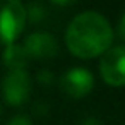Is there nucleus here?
<instances>
[{"instance_id":"nucleus-5","label":"nucleus","mask_w":125,"mask_h":125,"mask_svg":"<svg viewBox=\"0 0 125 125\" xmlns=\"http://www.w3.org/2000/svg\"><path fill=\"white\" fill-rule=\"evenodd\" d=\"M93 84H94L93 74L84 67L69 69L67 72L62 74L60 82H58L62 93L67 94L69 98H74V99L87 96L93 89Z\"/></svg>"},{"instance_id":"nucleus-3","label":"nucleus","mask_w":125,"mask_h":125,"mask_svg":"<svg viewBox=\"0 0 125 125\" xmlns=\"http://www.w3.org/2000/svg\"><path fill=\"white\" fill-rule=\"evenodd\" d=\"M99 74L108 86H125V46H113L101 55Z\"/></svg>"},{"instance_id":"nucleus-4","label":"nucleus","mask_w":125,"mask_h":125,"mask_svg":"<svg viewBox=\"0 0 125 125\" xmlns=\"http://www.w3.org/2000/svg\"><path fill=\"white\" fill-rule=\"evenodd\" d=\"M2 94L12 106H21L29 99L31 77L26 70H9L2 81Z\"/></svg>"},{"instance_id":"nucleus-1","label":"nucleus","mask_w":125,"mask_h":125,"mask_svg":"<svg viewBox=\"0 0 125 125\" xmlns=\"http://www.w3.org/2000/svg\"><path fill=\"white\" fill-rule=\"evenodd\" d=\"M111 24L103 14L96 10L77 14L65 31L67 48L79 58H94L106 53L111 48Z\"/></svg>"},{"instance_id":"nucleus-2","label":"nucleus","mask_w":125,"mask_h":125,"mask_svg":"<svg viewBox=\"0 0 125 125\" xmlns=\"http://www.w3.org/2000/svg\"><path fill=\"white\" fill-rule=\"evenodd\" d=\"M28 21L26 14V5L17 2V0H9V2L2 4L0 9V36H2V43L12 45L16 40L21 36L24 26Z\"/></svg>"},{"instance_id":"nucleus-11","label":"nucleus","mask_w":125,"mask_h":125,"mask_svg":"<svg viewBox=\"0 0 125 125\" xmlns=\"http://www.w3.org/2000/svg\"><path fill=\"white\" fill-rule=\"evenodd\" d=\"M0 9H2V4H0ZM0 45H2V36H0Z\"/></svg>"},{"instance_id":"nucleus-9","label":"nucleus","mask_w":125,"mask_h":125,"mask_svg":"<svg viewBox=\"0 0 125 125\" xmlns=\"http://www.w3.org/2000/svg\"><path fill=\"white\" fill-rule=\"evenodd\" d=\"M9 125H33V123H31V120L26 115H16V116H12Z\"/></svg>"},{"instance_id":"nucleus-8","label":"nucleus","mask_w":125,"mask_h":125,"mask_svg":"<svg viewBox=\"0 0 125 125\" xmlns=\"http://www.w3.org/2000/svg\"><path fill=\"white\" fill-rule=\"evenodd\" d=\"M26 14H28V19H31L33 22H38L46 16V10L43 9L41 4H31L29 7H26Z\"/></svg>"},{"instance_id":"nucleus-6","label":"nucleus","mask_w":125,"mask_h":125,"mask_svg":"<svg viewBox=\"0 0 125 125\" xmlns=\"http://www.w3.org/2000/svg\"><path fill=\"white\" fill-rule=\"evenodd\" d=\"M29 60H48L58 53V41L46 31H36L26 36L22 43Z\"/></svg>"},{"instance_id":"nucleus-10","label":"nucleus","mask_w":125,"mask_h":125,"mask_svg":"<svg viewBox=\"0 0 125 125\" xmlns=\"http://www.w3.org/2000/svg\"><path fill=\"white\" fill-rule=\"evenodd\" d=\"M118 29H120V36H122V40L125 41V12H123V16H122V19H120V26H118Z\"/></svg>"},{"instance_id":"nucleus-7","label":"nucleus","mask_w":125,"mask_h":125,"mask_svg":"<svg viewBox=\"0 0 125 125\" xmlns=\"http://www.w3.org/2000/svg\"><path fill=\"white\" fill-rule=\"evenodd\" d=\"M4 63L9 70H24V67L29 63V57L24 46L17 43L7 45L4 50Z\"/></svg>"}]
</instances>
